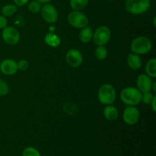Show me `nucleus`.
Masks as SVG:
<instances>
[{"label":"nucleus","mask_w":156,"mask_h":156,"mask_svg":"<svg viewBox=\"0 0 156 156\" xmlns=\"http://www.w3.org/2000/svg\"><path fill=\"white\" fill-rule=\"evenodd\" d=\"M89 0H70L69 5L74 11H82L88 5Z\"/></svg>","instance_id":"nucleus-19"},{"label":"nucleus","mask_w":156,"mask_h":156,"mask_svg":"<svg viewBox=\"0 0 156 156\" xmlns=\"http://www.w3.org/2000/svg\"><path fill=\"white\" fill-rule=\"evenodd\" d=\"M126 62L129 69L132 70H139L143 66V60L140 55L134 53H129L126 58Z\"/></svg>","instance_id":"nucleus-13"},{"label":"nucleus","mask_w":156,"mask_h":156,"mask_svg":"<svg viewBox=\"0 0 156 156\" xmlns=\"http://www.w3.org/2000/svg\"><path fill=\"white\" fill-rule=\"evenodd\" d=\"M145 69L147 76L152 79H155L156 77V59L155 57L150 59L146 62Z\"/></svg>","instance_id":"nucleus-17"},{"label":"nucleus","mask_w":156,"mask_h":156,"mask_svg":"<svg viewBox=\"0 0 156 156\" xmlns=\"http://www.w3.org/2000/svg\"><path fill=\"white\" fill-rule=\"evenodd\" d=\"M9 91V86L7 82L0 79V97L6 95Z\"/></svg>","instance_id":"nucleus-24"},{"label":"nucleus","mask_w":156,"mask_h":156,"mask_svg":"<svg viewBox=\"0 0 156 156\" xmlns=\"http://www.w3.org/2000/svg\"><path fill=\"white\" fill-rule=\"evenodd\" d=\"M8 26V19L6 17L0 15V30H2Z\"/></svg>","instance_id":"nucleus-26"},{"label":"nucleus","mask_w":156,"mask_h":156,"mask_svg":"<svg viewBox=\"0 0 156 156\" xmlns=\"http://www.w3.org/2000/svg\"><path fill=\"white\" fill-rule=\"evenodd\" d=\"M151 107H152V109L154 112H156V95L154 96L153 99H152V102L150 104Z\"/></svg>","instance_id":"nucleus-28"},{"label":"nucleus","mask_w":156,"mask_h":156,"mask_svg":"<svg viewBox=\"0 0 156 156\" xmlns=\"http://www.w3.org/2000/svg\"><path fill=\"white\" fill-rule=\"evenodd\" d=\"M37 1H38L41 4H47V3H50L52 0H37Z\"/></svg>","instance_id":"nucleus-29"},{"label":"nucleus","mask_w":156,"mask_h":156,"mask_svg":"<svg viewBox=\"0 0 156 156\" xmlns=\"http://www.w3.org/2000/svg\"><path fill=\"white\" fill-rule=\"evenodd\" d=\"M67 21L72 27L82 29L88 25L89 20L85 14L81 11H72L67 16Z\"/></svg>","instance_id":"nucleus-5"},{"label":"nucleus","mask_w":156,"mask_h":156,"mask_svg":"<svg viewBox=\"0 0 156 156\" xmlns=\"http://www.w3.org/2000/svg\"><path fill=\"white\" fill-rule=\"evenodd\" d=\"M50 32H54V29H55V27H53H53H52V26H51V27H50Z\"/></svg>","instance_id":"nucleus-31"},{"label":"nucleus","mask_w":156,"mask_h":156,"mask_svg":"<svg viewBox=\"0 0 156 156\" xmlns=\"http://www.w3.org/2000/svg\"><path fill=\"white\" fill-rule=\"evenodd\" d=\"M14 4L18 7H21V6H24L28 3L29 0H13Z\"/></svg>","instance_id":"nucleus-27"},{"label":"nucleus","mask_w":156,"mask_h":156,"mask_svg":"<svg viewBox=\"0 0 156 156\" xmlns=\"http://www.w3.org/2000/svg\"><path fill=\"white\" fill-rule=\"evenodd\" d=\"M152 47L153 44L149 37L140 36L132 41L130 44V50L132 53L138 55L147 54L152 50Z\"/></svg>","instance_id":"nucleus-2"},{"label":"nucleus","mask_w":156,"mask_h":156,"mask_svg":"<svg viewBox=\"0 0 156 156\" xmlns=\"http://www.w3.org/2000/svg\"><path fill=\"white\" fill-rule=\"evenodd\" d=\"M140 118V110L136 106H127L123 112V120L126 124L133 126L138 123Z\"/></svg>","instance_id":"nucleus-9"},{"label":"nucleus","mask_w":156,"mask_h":156,"mask_svg":"<svg viewBox=\"0 0 156 156\" xmlns=\"http://www.w3.org/2000/svg\"><path fill=\"white\" fill-rule=\"evenodd\" d=\"M44 43L50 47L56 48L61 44V39L54 32H49L44 37Z\"/></svg>","instance_id":"nucleus-15"},{"label":"nucleus","mask_w":156,"mask_h":156,"mask_svg":"<svg viewBox=\"0 0 156 156\" xmlns=\"http://www.w3.org/2000/svg\"><path fill=\"white\" fill-rule=\"evenodd\" d=\"M44 156H49V155H44Z\"/></svg>","instance_id":"nucleus-34"},{"label":"nucleus","mask_w":156,"mask_h":156,"mask_svg":"<svg viewBox=\"0 0 156 156\" xmlns=\"http://www.w3.org/2000/svg\"><path fill=\"white\" fill-rule=\"evenodd\" d=\"M153 22H154V25L155 26V18H154V21H153Z\"/></svg>","instance_id":"nucleus-32"},{"label":"nucleus","mask_w":156,"mask_h":156,"mask_svg":"<svg viewBox=\"0 0 156 156\" xmlns=\"http://www.w3.org/2000/svg\"><path fill=\"white\" fill-rule=\"evenodd\" d=\"M154 96L155 95L151 91H146V92L142 93L141 102H143L145 105H150Z\"/></svg>","instance_id":"nucleus-23"},{"label":"nucleus","mask_w":156,"mask_h":156,"mask_svg":"<svg viewBox=\"0 0 156 156\" xmlns=\"http://www.w3.org/2000/svg\"><path fill=\"white\" fill-rule=\"evenodd\" d=\"M17 65H18V70L24 71V70L28 69L29 62L28 61L26 60V59H20L18 62H17Z\"/></svg>","instance_id":"nucleus-25"},{"label":"nucleus","mask_w":156,"mask_h":156,"mask_svg":"<svg viewBox=\"0 0 156 156\" xmlns=\"http://www.w3.org/2000/svg\"><path fill=\"white\" fill-rule=\"evenodd\" d=\"M41 15L44 21L50 24H53L57 21L58 18H59V13L53 5L50 3H47L44 4V5L41 6Z\"/></svg>","instance_id":"nucleus-7"},{"label":"nucleus","mask_w":156,"mask_h":156,"mask_svg":"<svg viewBox=\"0 0 156 156\" xmlns=\"http://www.w3.org/2000/svg\"><path fill=\"white\" fill-rule=\"evenodd\" d=\"M117 98V91L111 84H104L99 88L98 98L101 104L104 105H113Z\"/></svg>","instance_id":"nucleus-3"},{"label":"nucleus","mask_w":156,"mask_h":156,"mask_svg":"<svg viewBox=\"0 0 156 156\" xmlns=\"http://www.w3.org/2000/svg\"><path fill=\"white\" fill-rule=\"evenodd\" d=\"M152 78L149 77L146 74H140L136 79V88L142 93L146 91H151L152 86Z\"/></svg>","instance_id":"nucleus-12"},{"label":"nucleus","mask_w":156,"mask_h":156,"mask_svg":"<svg viewBox=\"0 0 156 156\" xmlns=\"http://www.w3.org/2000/svg\"><path fill=\"white\" fill-rule=\"evenodd\" d=\"M151 6L150 0H126V9L132 15H142L147 12Z\"/></svg>","instance_id":"nucleus-4"},{"label":"nucleus","mask_w":156,"mask_h":156,"mask_svg":"<svg viewBox=\"0 0 156 156\" xmlns=\"http://www.w3.org/2000/svg\"><path fill=\"white\" fill-rule=\"evenodd\" d=\"M22 156H41L39 151L34 147H29L25 148L22 152Z\"/></svg>","instance_id":"nucleus-22"},{"label":"nucleus","mask_w":156,"mask_h":156,"mask_svg":"<svg viewBox=\"0 0 156 156\" xmlns=\"http://www.w3.org/2000/svg\"><path fill=\"white\" fill-rule=\"evenodd\" d=\"M2 38L5 44L14 46L18 44L21 39V35L18 29L12 26H7L4 29H2Z\"/></svg>","instance_id":"nucleus-8"},{"label":"nucleus","mask_w":156,"mask_h":156,"mask_svg":"<svg viewBox=\"0 0 156 156\" xmlns=\"http://www.w3.org/2000/svg\"><path fill=\"white\" fill-rule=\"evenodd\" d=\"M108 1H109V2H114V1H115V0H108Z\"/></svg>","instance_id":"nucleus-33"},{"label":"nucleus","mask_w":156,"mask_h":156,"mask_svg":"<svg viewBox=\"0 0 156 156\" xmlns=\"http://www.w3.org/2000/svg\"><path fill=\"white\" fill-rule=\"evenodd\" d=\"M104 117L109 121H115L119 117V111L115 106L112 105H106L104 108Z\"/></svg>","instance_id":"nucleus-14"},{"label":"nucleus","mask_w":156,"mask_h":156,"mask_svg":"<svg viewBox=\"0 0 156 156\" xmlns=\"http://www.w3.org/2000/svg\"><path fill=\"white\" fill-rule=\"evenodd\" d=\"M41 3H40L39 2L37 1V0H33L30 2H29L28 6H27V9H28L29 12L32 14H37L38 12H40L41 9Z\"/></svg>","instance_id":"nucleus-21"},{"label":"nucleus","mask_w":156,"mask_h":156,"mask_svg":"<svg viewBox=\"0 0 156 156\" xmlns=\"http://www.w3.org/2000/svg\"><path fill=\"white\" fill-rule=\"evenodd\" d=\"M93 30L92 27L90 26H86L80 30L79 34V40L83 44H88L92 40Z\"/></svg>","instance_id":"nucleus-16"},{"label":"nucleus","mask_w":156,"mask_h":156,"mask_svg":"<svg viewBox=\"0 0 156 156\" xmlns=\"http://www.w3.org/2000/svg\"><path fill=\"white\" fill-rule=\"evenodd\" d=\"M66 61L69 66L78 68L83 62V56L77 49H70L66 54Z\"/></svg>","instance_id":"nucleus-10"},{"label":"nucleus","mask_w":156,"mask_h":156,"mask_svg":"<svg viewBox=\"0 0 156 156\" xmlns=\"http://www.w3.org/2000/svg\"><path fill=\"white\" fill-rule=\"evenodd\" d=\"M111 37V31L108 26L101 25L93 31L92 40L97 46H105L109 43Z\"/></svg>","instance_id":"nucleus-6"},{"label":"nucleus","mask_w":156,"mask_h":156,"mask_svg":"<svg viewBox=\"0 0 156 156\" xmlns=\"http://www.w3.org/2000/svg\"><path fill=\"white\" fill-rule=\"evenodd\" d=\"M18 70L17 62L12 59H5L0 63V71L5 76H14Z\"/></svg>","instance_id":"nucleus-11"},{"label":"nucleus","mask_w":156,"mask_h":156,"mask_svg":"<svg viewBox=\"0 0 156 156\" xmlns=\"http://www.w3.org/2000/svg\"><path fill=\"white\" fill-rule=\"evenodd\" d=\"M152 90H153L154 92H155L156 91V82H153L152 83Z\"/></svg>","instance_id":"nucleus-30"},{"label":"nucleus","mask_w":156,"mask_h":156,"mask_svg":"<svg viewBox=\"0 0 156 156\" xmlns=\"http://www.w3.org/2000/svg\"><path fill=\"white\" fill-rule=\"evenodd\" d=\"M94 56L98 60H105L108 56V50L105 46H98L94 50Z\"/></svg>","instance_id":"nucleus-20"},{"label":"nucleus","mask_w":156,"mask_h":156,"mask_svg":"<svg viewBox=\"0 0 156 156\" xmlns=\"http://www.w3.org/2000/svg\"><path fill=\"white\" fill-rule=\"evenodd\" d=\"M18 11V6L15 4H7L5 5L1 9L2 15L5 17H11L13 16Z\"/></svg>","instance_id":"nucleus-18"},{"label":"nucleus","mask_w":156,"mask_h":156,"mask_svg":"<svg viewBox=\"0 0 156 156\" xmlns=\"http://www.w3.org/2000/svg\"><path fill=\"white\" fill-rule=\"evenodd\" d=\"M142 92L136 87L128 86L120 91V98L123 104L127 106H136L141 103Z\"/></svg>","instance_id":"nucleus-1"}]
</instances>
